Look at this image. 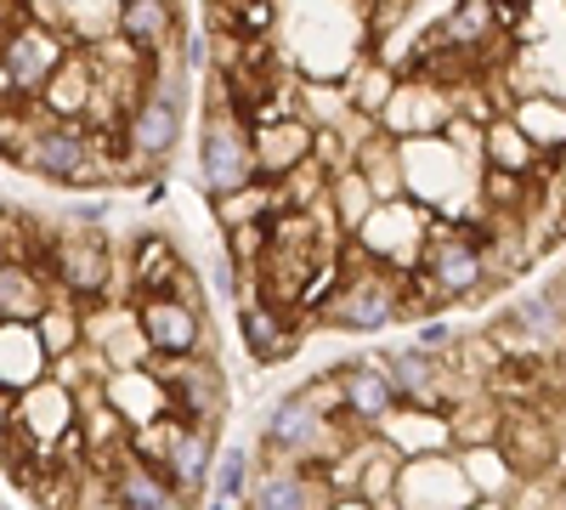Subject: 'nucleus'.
<instances>
[{
	"mask_svg": "<svg viewBox=\"0 0 566 510\" xmlns=\"http://www.w3.org/2000/svg\"><path fill=\"white\" fill-rule=\"evenodd\" d=\"M250 477H255V459H250V448H227V454L216 459V471H210V488H216V499L239 504V499L250 493Z\"/></svg>",
	"mask_w": 566,
	"mask_h": 510,
	"instance_id": "36",
	"label": "nucleus"
},
{
	"mask_svg": "<svg viewBox=\"0 0 566 510\" xmlns=\"http://www.w3.org/2000/svg\"><path fill=\"white\" fill-rule=\"evenodd\" d=\"M470 504H476V493H470L453 454H424L397 466L391 510H470Z\"/></svg>",
	"mask_w": 566,
	"mask_h": 510,
	"instance_id": "7",
	"label": "nucleus"
},
{
	"mask_svg": "<svg viewBox=\"0 0 566 510\" xmlns=\"http://www.w3.org/2000/svg\"><path fill=\"white\" fill-rule=\"evenodd\" d=\"M52 301V278L34 261H0V318L12 323H34Z\"/></svg>",
	"mask_w": 566,
	"mask_h": 510,
	"instance_id": "26",
	"label": "nucleus"
},
{
	"mask_svg": "<svg viewBox=\"0 0 566 510\" xmlns=\"http://www.w3.org/2000/svg\"><path fill=\"white\" fill-rule=\"evenodd\" d=\"M45 278L52 290L74 295L80 306L114 295V244L91 221H74L69 233H52V256H45Z\"/></svg>",
	"mask_w": 566,
	"mask_h": 510,
	"instance_id": "3",
	"label": "nucleus"
},
{
	"mask_svg": "<svg viewBox=\"0 0 566 510\" xmlns=\"http://www.w3.org/2000/svg\"><path fill=\"white\" fill-rule=\"evenodd\" d=\"M335 392H340V420L352 431H374L397 408V386L386 375V357H352L335 368Z\"/></svg>",
	"mask_w": 566,
	"mask_h": 510,
	"instance_id": "10",
	"label": "nucleus"
},
{
	"mask_svg": "<svg viewBox=\"0 0 566 510\" xmlns=\"http://www.w3.org/2000/svg\"><path fill=\"white\" fill-rule=\"evenodd\" d=\"M424 239H431V210H419L413 199H380L363 227L352 233L357 256L374 261V267H386V272H419L424 261Z\"/></svg>",
	"mask_w": 566,
	"mask_h": 510,
	"instance_id": "2",
	"label": "nucleus"
},
{
	"mask_svg": "<svg viewBox=\"0 0 566 510\" xmlns=\"http://www.w3.org/2000/svg\"><path fill=\"white\" fill-rule=\"evenodd\" d=\"M510 119H515V131H522L544 159L566 154V97H515Z\"/></svg>",
	"mask_w": 566,
	"mask_h": 510,
	"instance_id": "28",
	"label": "nucleus"
},
{
	"mask_svg": "<svg viewBox=\"0 0 566 510\" xmlns=\"http://www.w3.org/2000/svg\"><path fill=\"white\" fill-rule=\"evenodd\" d=\"M419 272H424V284H431L442 301L488 290V267H482L476 233H470V227H453V221H437V216H431V239H424Z\"/></svg>",
	"mask_w": 566,
	"mask_h": 510,
	"instance_id": "5",
	"label": "nucleus"
},
{
	"mask_svg": "<svg viewBox=\"0 0 566 510\" xmlns=\"http://www.w3.org/2000/svg\"><path fill=\"white\" fill-rule=\"evenodd\" d=\"M250 181H255L250 131H244V119H239V114H232V108L221 103V91H216V108H210L205 136H199V188H205L210 199H221V194L250 188Z\"/></svg>",
	"mask_w": 566,
	"mask_h": 510,
	"instance_id": "4",
	"label": "nucleus"
},
{
	"mask_svg": "<svg viewBox=\"0 0 566 510\" xmlns=\"http://www.w3.org/2000/svg\"><path fill=\"white\" fill-rule=\"evenodd\" d=\"M210 510H232V504H227V499H210Z\"/></svg>",
	"mask_w": 566,
	"mask_h": 510,
	"instance_id": "42",
	"label": "nucleus"
},
{
	"mask_svg": "<svg viewBox=\"0 0 566 510\" xmlns=\"http://www.w3.org/2000/svg\"><path fill=\"white\" fill-rule=\"evenodd\" d=\"M136 323H142V341H148L154 357H210V323L205 312L181 306L170 295H148L136 301Z\"/></svg>",
	"mask_w": 566,
	"mask_h": 510,
	"instance_id": "9",
	"label": "nucleus"
},
{
	"mask_svg": "<svg viewBox=\"0 0 566 510\" xmlns=\"http://www.w3.org/2000/svg\"><path fill=\"white\" fill-rule=\"evenodd\" d=\"M148 368L159 375L176 420H187V426H221L227 381H221L216 357H148Z\"/></svg>",
	"mask_w": 566,
	"mask_h": 510,
	"instance_id": "6",
	"label": "nucleus"
},
{
	"mask_svg": "<svg viewBox=\"0 0 566 510\" xmlns=\"http://www.w3.org/2000/svg\"><path fill=\"white\" fill-rule=\"evenodd\" d=\"M34 335H40V346H45V357H69L74 346H85V312H80V301L74 295H63V290H52V301H45V312L34 318Z\"/></svg>",
	"mask_w": 566,
	"mask_h": 510,
	"instance_id": "29",
	"label": "nucleus"
},
{
	"mask_svg": "<svg viewBox=\"0 0 566 510\" xmlns=\"http://www.w3.org/2000/svg\"><path fill=\"white\" fill-rule=\"evenodd\" d=\"M549 176L560 181V194H566V154H555V159H549Z\"/></svg>",
	"mask_w": 566,
	"mask_h": 510,
	"instance_id": "40",
	"label": "nucleus"
},
{
	"mask_svg": "<svg viewBox=\"0 0 566 510\" xmlns=\"http://www.w3.org/2000/svg\"><path fill=\"white\" fill-rule=\"evenodd\" d=\"M277 216V181H250V188L239 194H221L216 199V221H221V233H232V227H261Z\"/></svg>",
	"mask_w": 566,
	"mask_h": 510,
	"instance_id": "30",
	"label": "nucleus"
},
{
	"mask_svg": "<svg viewBox=\"0 0 566 510\" xmlns=\"http://www.w3.org/2000/svg\"><path fill=\"white\" fill-rule=\"evenodd\" d=\"M103 397L114 403L125 431H136V426L159 420V414H170V397H165V386H159V375H154L148 363H142V368H114V375L103 381Z\"/></svg>",
	"mask_w": 566,
	"mask_h": 510,
	"instance_id": "19",
	"label": "nucleus"
},
{
	"mask_svg": "<svg viewBox=\"0 0 566 510\" xmlns=\"http://www.w3.org/2000/svg\"><path fill=\"white\" fill-rule=\"evenodd\" d=\"M391 91H397V74H391V69H380V63H368V69H357V74H352L346 103H352V114H363V119H380V108H386Z\"/></svg>",
	"mask_w": 566,
	"mask_h": 510,
	"instance_id": "35",
	"label": "nucleus"
},
{
	"mask_svg": "<svg viewBox=\"0 0 566 510\" xmlns=\"http://www.w3.org/2000/svg\"><path fill=\"white\" fill-rule=\"evenodd\" d=\"M187 261L176 256L170 239H136L130 256H125V278H130V301H148V295H176Z\"/></svg>",
	"mask_w": 566,
	"mask_h": 510,
	"instance_id": "21",
	"label": "nucleus"
},
{
	"mask_svg": "<svg viewBox=\"0 0 566 510\" xmlns=\"http://www.w3.org/2000/svg\"><path fill=\"white\" fill-rule=\"evenodd\" d=\"M397 290H402V278L386 272V267H374L357 256V244L346 250V267L335 278V290L323 295L317 318L328 323V330H346V335H374V330H386V323H397Z\"/></svg>",
	"mask_w": 566,
	"mask_h": 510,
	"instance_id": "1",
	"label": "nucleus"
},
{
	"mask_svg": "<svg viewBox=\"0 0 566 510\" xmlns=\"http://www.w3.org/2000/svg\"><path fill=\"white\" fill-rule=\"evenodd\" d=\"M323 205H328V216H335V227H340V233H357V227H363V216H368L374 205H380V199L368 194V181L357 176V165H346V170H335V176H328V194H323Z\"/></svg>",
	"mask_w": 566,
	"mask_h": 510,
	"instance_id": "33",
	"label": "nucleus"
},
{
	"mask_svg": "<svg viewBox=\"0 0 566 510\" xmlns=\"http://www.w3.org/2000/svg\"><path fill=\"white\" fill-rule=\"evenodd\" d=\"M459 108H453V91L448 85H437V80H397V91L386 97V108H380V125L391 143H408V136H442L448 131V119H453Z\"/></svg>",
	"mask_w": 566,
	"mask_h": 510,
	"instance_id": "8",
	"label": "nucleus"
},
{
	"mask_svg": "<svg viewBox=\"0 0 566 510\" xmlns=\"http://www.w3.org/2000/svg\"><path fill=\"white\" fill-rule=\"evenodd\" d=\"M108 504H119V510H181L170 482L154 466H142L136 454H125L119 466L108 471Z\"/></svg>",
	"mask_w": 566,
	"mask_h": 510,
	"instance_id": "25",
	"label": "nucleus"
},
{
	"mask_svg": "<svg viewBox=\"0 0 566 510\" xmlns=\"http://www.w3.org/2000/svg\"><path fill=\"white\" fill-rule=\"evenodd\" d=\"M45 368H52V357H45L34 323L0 318V392H29L34 381H45Z\"/></svg>",
	"mask_w": 566,
	"mask_h": 510,
	"instance_id": "22",
	"label": "nucleus"
},
{
	"mask_svg": "<svg viewBox=\"0 0 566 510\" xmlns=\"http://www.w3.org/2000/svg\"><path fill=\"white\" fill-rule=\"evenodd\" d=\"M499 454L510 459V471L515 477H544L549 466H555V454H560V443H555V426L544 420V414L538 408H522V414H515V408H504V420H499Z\"/></svg>",
	"mask_w": 566,
	"mask_h": 510,
	"instance_id": "12",
	"label": "nucleus"
},
{
	"mask_svg": "<svg viewBox=\"0 0 566 510\" xmlns=\"http://www.w3.org/2000/svg\"><path fill=\"white\" fill-rule=\"evenodd\" d=\"M510 323H515V330H522L538 352L566 346V306H560V301H549V295H527V301H515Z\"/></svg>",
	"mask_w": 566,
	"mask_h": 510,
	"instance_id": "32",
	"label": "nucleus"
},
{
	"mask_svg": "<svg viewBox=\"0 0 566 510\" xmlns=\"http://www.w3.org/2000/svg\"><path fill=\"white\" fill-rule=\"evenodd\" d=\"M397 466H402V459L380 443V437H363V466H357V493L352 499H368V504H391V488H397Z\"/></svg>",
	"mask_w": 566,
	"mask_h": 510,
	"instance_id": "34",
	"label": "nucleus"
},
{
	"mask_svg": "<svg viewBox=\"0 0 566 510\" xmlns=\"http://www.w3.org/2000/svg\"><path fill=\"white\" fill-rule=\"evenodd\" d=\"M459 471L470 482V493H476L482 504H504L515 488H522V477L510 471V459L499 454V443H476V448H453Z\"/></svg>",
	"mask_w": 566,
	"mask_h": 510,
	"instance_id": "27",
	"label": "nucleus"
},
{
	"mask_svg": "<svg viewBox=\"0 0 566 510\" xmlns=\"http://www.w3.org/2000/svg\"><path fill=\"white\" fill-rule=\"evenodd\" d=\"M328 510H380V504H368V499H328ZM391 510V504H386Z\"/></svg>",
	"mask_w": 566,
	"mask_h": 510,
	"instance_id": "39",
	"label": "nucleus"
},
{
	"mask_svg": "<svg viewBox=\"0 0 566 510\" xmlns=\"http://www.w3.org/2000/svg\"><path fill=\"white\" fill-rule=\"evenodd\" d=\"M181 18H176V0H119V40H130L142 58H165L170 40H176Z\"/></svg>",
	"mask_w": 566,
	"mask_h": 510,
	"instance_id": "23",
	"label": "nucleus"
},
{
	"mask_svg": "<svg viewBox=\"0 0 566 510\" xmlns=\"http://www.w3.org/2000/svg\"><path fill=\"white\" fill-rule=\"evenodd\" d=\"M91 91H97V63H91L85 45H69V58L52 69V80L40 85L34 108H40L45 119H85Z\"/></svg>",
	"mask_w": 566,
	"mask_h": 510,
	"instance_id": "17",
	"label": "nucleus"
},
{
	"mask_svg": "<svg viewBox=\"0 0 566 510\" xmlns=\"http://www.w3.org/2000/svg\"><path fill=\"white\" fill-rule=\"evenodd\" d=\"M176 136H181V108H170V103H159V97H136V108H130L125 125H119V143H125L136 159H148V165H159V159L176 148Z\"/></svg>",
	"mask_w": 566,
	"mask_h": 510,
	"instance_id": "18",
	"label": "nucleus"
},
{
	"mask_svg": "<svg viewBox=\"0 0 566 510\" xmlns=\"http://www.w3.org/2000/svg\"><path fill=\"white\" fill-rule=\"evenodd\" d=\"M250 482H255V493H244L250 510H328V488H323V477L306 471V466L261 459V471H255Z\"/></svg>",
	"mask_w": 566,
	"mask_h": 510,
	"instance_id": "15",
	"label": "nucleus"
},
{
	"mask_svg": "<svg viewBox=\"0 0 566 510\" xmlns=\"http://www.w3.org/2000/svg\"><path fill=\"white\" fill-rule=\"evenodd\" d=\"M555 159V154H549ZM549 159L515 131L510 114L482 119V170H510V176H549Z\"/></svg>",
	"mask_w": 566,
	"mask_h": 510,
	"instance_id": "24",
	"label": "nucleus"
},
{
	"mask_svg": "<svg viewBox=\"0 0 566 510\" xmlns=\"http://www.w3.org/2000/svg\"><path fill=\"white\" fill-rule=\"evenodd\" d=\"M397 459H424V454H453V426L442 408H413V403H397L380 426H374Z\"/></svg>",
	"mask_w": 566,
	"mask_h": 510,
	"instance_id": "14",
	"label": "nucleus"
},
{
	"mask_svg": "<svg viewBox=\"0 0 566 510\" xmlns=\"http://www.w3.org/2000/svg\"><path fill=\"white\" fill-rule=\"evenodd\" d=\"M239 335H244V352H250L255 363H283V357H295L301 312H283V306L261 301L255 290H244V306H239Z\"/></svg>",
	"mask_w": 566,
	"mask_h": 510,
	"instance_id": "16",
	"label": "nucleus"
},
{
	"mask_svg": "<svg viewBox=\"0 0 566 510\" xmlns=\"http://www.w3.org/2000/svg\"><path fill=\"white\" fill-rule=\"evenodd\" d=\"M504 29H499V7L493 0H459V7L437 23L431 45H448V52H464L470 63H482L488 45H499Z\"/></svg>",
	"mask_w": 566,
	"mask_h": 510,
	"instance_id": "20",
	"label": "nucleus"
},
{
	"mask_svg": "<svg viewBox=\"0 0 566 510\" xmlns=\"http://www.w3.org/2000/svg\"><path fill=\"white\" fill-rule=\"evenodd\" d=\"M45 256H52V233H45L34 216L0 205V261H34V267H45Z\"/></svg>",
	"mask_w": 566,
	"mask_h": 510,
	"instance_id": "31",
	"label": "nucleus"
},
{
	"mask_svg": "<svg viewBox=\"0 0 566 510\" xmlns=\"http://www.w3.org/2000/svg\"><path fill=\"white\" fill-rule=\"evenodd\" d=\"M244 131H250V159H255L261 181H283L290 170H301L312 159V125H306V114L261 119V125H244Z\"/></svg>",
	"mask_w": 566,
	"mask_h": 510,
	"instance_id": "13",
	"label": "nucleus"
},
{
	"mask_svg": "<svg viewBox=\"0 0 566 510\" xmlns=\"http://www.w3.org/2000/svg\"><path fill=\"white\" fill-rule=\"evenodd\" d=\"M12 414H18V397H12V392H0V443L12 437Z\"/></svg>",
	"mask_w": 566,
	"mask_h": 510,
	"instance_id": "38",
	"label": "nucleus"
},
{
	"mask_svg": "<svg viewBox=\"0 0 566 510\" xmlns=\"http://www.w3.org/2000/svg\"><path fill=\"white\" fill-rule=\"evenodd\" d=\"M210 471H216V426H187L181 420L176 437H170L165 466H159V477L170 482V493H176L181 510L199 504V493L210 488Z\"/></svg>",
	"mask_w": 566,
	"mask_h": 510,
	"instance_id": "11",
	"label": "nucleus"
},
{
	"mask_svg": "<svg viewBox=\"0 0 566 510\" xmlns=\"http://www.w3.org/2000/svg\"><path fill=\"white\" fill-rule=\"evenodd\" d=\"M413 346H419V352H437V357H442V352L453 346V330H448L442 318H419V341H413Z\"/></svg>",
	"mask_w": 566,
	"mask_h": 510,
	"instance_id": "37",
	"label": "nucleus"
},
{
	"mask_svg": "<svg viewBox=\"0 0 566 510\" xmlns=\"http://www.w3.org/2000/svg\"><path fill=\"white\" fill-rule=\"evenodd\" d=\"M555 499H560V510H566V482H555Z\"/></svg>",
	"mask_w": 566,
	"mask_h": 510,
	"instance_id": "41",
	"label": "nucleus"
}]
</instances>
